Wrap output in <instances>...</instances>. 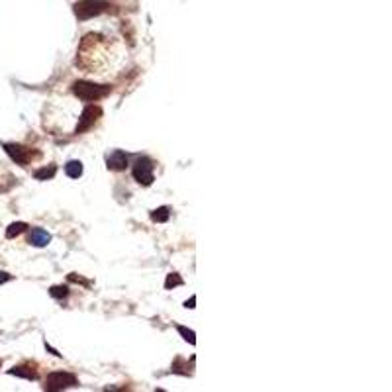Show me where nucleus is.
Wrapping results in <instances>:
<instances>
[{
	"mask_svg": "<svg viewBox=\"0 0 392 392\" xmlns=\"http://www.w3.org/2000/svg\"><path fill=\"white\" fill-rule=\"evenodd\" d=\"M73 8H75L78 20H88V18L100 16L104 12H110V8H114V6L108 0H78Z\"/></svg>",
	"mask_w": 392,
	"mask_h": 392,
	"instance_id": "f257e3e1",
	"label": "nucleus"
},
{
	"mask_svg": "<svg viewBox=\"0 0 392 392\" xmlns=\"http://www.w3.org/2000/svg\"><path fill=\"white\" fill-rule=\"evenodd\" d=\"M73 92H75V96H78L80 100L90 102V100H98V98L106 96L110 92V86H106V84H94V82H86V80H77L73 84Z\"/></svg>",
	"mask_w": 392,
	"mask_h": 392,
	"instance_id": "f03ea898",
	"label": "nucleus"
},
{
	"mask_svg": "<svg viewBox=\"0 0 392 392\" xmlns=\"http://www.w3.org/2000/svg\"><path fill=\"white\" fill-rule=\"evenodd\" d=\"M153 169H155V165H153V161H151L149 157H137V161H135L133 167H131V175H133V179H135L139 185L149 187V185H153V181H155Z\"/></svg>",
	"mask_w": 392,
	"mask_h": 392,
	"instance_id": "7ed1b4c3",
	"label": "nucleus"
},
{
	"mask_svg": "<svg viewBox=\"0 0 392 392\" xmlns=\"http://www.w3.org/2000/svg\"><path fill=\"white\" fill-rule=\"evenodd\" d=\"M71 387H77V377L71 375V373H63V371H55V373L47 375L45 385H43L45 391L51 392L65 391V389H71Z\"/></svg>",
	"mask_w": 392,
	"mask_h": 392,
	"instance_id": "20e7f679",
	"label": "nucleus"
},
{
	"mask_svg": "<svg viewBox=\"0 0 392 392\" xmlns=\"http://www.w3.org/2000/svg\"><path fill=\"white\" fill-rule=\"evenodd\" d=\"M100 116H102V110H100L98 106H86V108L82 110L80 118H78V124H77V128H75V133H82V131L90 130Z\"/></svg>",
	"mask_w": 392,
	"mask_h": 392,
	"instance_id": "39448f33",
	"label": "nucleus"
},
{
	"mask_svg": "<svg viewBox=\"0 0 392 392\" xmlns=\"http://www.w3.org/2000/svg\"><path fill=\"white\" fill-rule=\"evenodd\" d=\"M4 151L10 155L12 161H16V163L22 165V167H26V165L32 161V157H34V153H32L28 147L18 145V143H6V145H4Z\"/></svg>",
	"mask_w": 392,
	"mask_h": 392,
	"instance_id": "423d86ee",
	"label": "nucleus"
},
{
	"mask_svg": "<svg viewBox=\"0 0 392 392\" xmlns=\"http://www.w3.org/2000/svg\"><path fill=\"white\" fill-rule=\"evenodd\" d=\"M106 167L110 171H124L128 167V155L124 151H120V149L112 151L110 155L106 157Z\"/></svg>",
	"mask_w": 392,
	"mask_h": 392,
	"instance_id": "0eeeda50",
	"label": "nucleus"
},
{
	"mask_svg": "<svg viewBox=\"0 0 392 392\" xmlns=\"http://www.w3.org/2000/svg\"><path fill=\"white\" fill-rule=\"evenodd\" d=\"M28 241H30L32 245H36V247H45V245L51 241V235L47 234L45 230H41V228H34Z\"/></svg>",
	"mask_w": 392,
	"mask_h": 392,
	"instance_id": "6e6552de",
	"label": "nucleus"
},
{
	"mask_svg": "<svg viewBox=\"0 0 392 392\" xmlns=\"http://www.w3.org/2000/svg\"><path fill=\"white\" fill-rule=\"evenodd\" d=\"M8 375H14V377H22V379H28V381H36V379H38V373H36L34 369L26 367V365H18V367L10 369V371H8Z\"/></svg>",
	"mask_w": 392,
	"mask_h": 392,
	"instance_id": "1a4fd4ad",
	"label": "nucleus"
},
{
	"mask_svg": "<svg viewBox=\"0 0 392 392\" xmlns=\"http://www.w3.org/2000/svg\"><path fill=\"white\" fill-rule=\"evenodd\" d=\"M65 173H67V177H71V179H78V177L82 175V163L77 161V159L69 161V163L65 165Z\"/></svg>",
	"mask_w": 392,
	"mask_h": 392,
	"instance_id": "9d476101",
	"label": "nucleus"
},
{
	"mask_svg": "<svg viewBox=\"0 0 392 392\" xmlns=\"http://www.w3.org/2000/svg\"><path fill=\"white\" fill-rule=\"evenodd\" d=\"M169 218H171V210L167 206H161V208H157V210L151 212V220L157 222V224H165Z\"/></svg>",
	"mask_w": 392,
	"mask_h": 392,
	"instance_id": "9b49d317",
	"label": "nucleus"
},
{
	"mask_svg": "<svg viewBox=\"0 0 392 392\" xmlns=\"http://www.w3.org/2000/svg\"><path fill=\"white\" fill-rule=\"evenodd\" d=\"M55 173H57V167H55V165H49V167H43V169L36 171L34 177H36L38 181H49V179L55 177Z\"/></svg>",
	"mask_w": 392,
	"mask_h": 392,
	"instance_id": "f8f14e48",
	"label": "nucleus"
},
{
	"mask_svg": "<svg viewBox=\"0 0 392 392\" xmlns=\"http://www.w3.org/2000/svg\"><path fill=\"white\" fill-rule=\"evenodd\" d=\"M28 230V224H24V222H14V224H10L8 226V230H6V237L8 239H12V237H16V235L24 234Z\"/></svg>",
	"mask_w": 392,
	"mask_h": 392,
	"instance_id": "ddd939ff",
	"label": "nucleus"
},
{
	"mask_svg": "<svg viewBox=\"0 0 392 392\" xmlns=\"http://www.w3.org/2000/svg\"><path fill=\"white\" fill-rule=\"evenodd\" d=\"M49 294L53 296V298H57V300H61V298H65V296H69V286H51L49 288Z\"/></svg>",
	"mask_w": 392,
	"mask_h": 392,
	"instance_id": "4468645a",
	"label": "nucleus"
},
{
	"mask_svg": "<svg viewBox=\"0 0 392 392\" xmlns=\"http://www.w3.org/2000/svg\"><path fill=\"white\" fill-rule=\"evenodd\" d=\"M177 331H179V333L183 335V339H185V341H189L191 345H195L196 343V335H195V331H193V329H187L185 326H177Z\"/></svg>",
	"mask_w": 392,
	"mask_h": 392,
	"instance_id": "2eb2a0df",
	"label": "nucleus"
},
{
	"mask_svg": "<svg viewBox=\"0 0 392 392\" xmlns=\"http://www.w3.org/2000/svg\"><path fill=\"white\" fill-rule=\"evenodd\" d=\"M185 280L179 276L177 273H171L169 276H167V280H165V288L167 290H171V288H175V286H181Z\"/></svg>",
	"mask_w": 392,
	"mask_h": 392,
	"instance_id": "dca6fc26",
	"label": "nucleus"
},
{
	"mask_svg": "<svg viewBox=\"0 0 392 392\" xmlns=\"http://www.w3.org/2000/svg\"><path fill=\"white\" fill-rule=\"evenodd\" d=\"M8 280H12V274L4 273V271H0V284H4V282H8Z\"/></svg>",
	"mask_w": 392,
	"mask_h": 392,
	"instance_id": "f3484780",
	"label": "nucleus"
},
{
	"mask_svg": "<svg viewBox=\"0 0 392 392\" xmlns=\"http://www.w3.org/2000/svg\"><path fill=\"white\" fill-rule=\"evenodd\" d=\"M195 304H196V296H191V300H187V302H185V306H187V308H191V310L195 308Z\"/></svg>",
	"mask_w": 392,
	"mask_h": 392,
	"instance_id": "a211bd4d",
	"label": "nucleus"
},
{
	"mask_svg": "<svg viewBox=\"0 0 392 392\" xmlns=\"http://www.w3.org/2000/svg\"><path fill=\"white\" fill-rule=\"evenodd\" d=\"M0 367H2V361H0Z\"/></svg>",
	"mask_w": 392,
	"mask_h": 392,
	"instance_id": "6ab92c4d",
	"label": "nucleus"
}]
</instances>
